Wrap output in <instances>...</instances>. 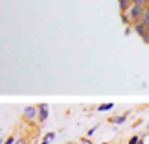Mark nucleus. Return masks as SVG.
<instances>
[{"mask_svg":"<svg viewBox=\"0 0 149 144\" xmlns=\"http://www.w3.org/2000/svg\"><path fill=\"white\" fill-rule=\"evenodd\" d=\"M4 142H6V140H4V139H0V144H4Z\"/></svg>","mask_w":149,"mask_h":144,"instance_id":"obj_20","label":"nucleus"},{"mask_svg":"<svg viewBox=\"0 0 149 144\" xmlns=\"http://www.w3.org/2000/svg\"><path fill=\"white\" fill-rule=\"evenodd\" d=\"M4 144H15V139H13V137H9V139H6Z\"/></svg>","mask_w":149,"mask_h":144,"instance_id":"obj_15","label":"nucleus"},{"mask_svg":"<svg viewBox=\"0 0 149 144\" xmlns=\"http://www.w3.org/2000/svg\"><path fill=\"white\" fill-rule=\"evenodd\" d=\"M22 117H24V120H28V122L39 118V105H28L24 109V113H22Z\"/></svg>","mask_w":149,"mask_h":144,"instance_id":"obj_2","label":"nucleus"},{"mask_svg":"<svg viewBox=\"0 0 149 144\" xmlns=\"http://www.w3.org/2000/svg\"><path fill=\"white\" fill-rule=\"evenodd\" d=\"M133 4H138L140 6V8H147V6H149V0H133Z\"/></svg>","mask_w":149,"mask_h":144,"instance_id":"obj_10","label":"nucleus"},{"mask_svg":"<svg viewBox=\"0 0 149 144\" xmlns=\"http://www.w3.org/2000/svg\"><path fill=\"white\" fill-rule=\"evenodd\" d=\"M77 144H81V142H77Z\"/></svg>","mask_w":149,"mask_h":144,"instance_id":"obj_23","label":"nucleus"},{"mask_svg":"<svg viewBox=\"0 0 149 144\" xmlns=\"http://www.w3.org/2000/svg\"><path fill=\"white\" fill-rule=\"evenodd\" d=\"M133 30L138 33L140 37H144V33L147 32V26H146V24H142V22H134V24H133Z\"/></svg>","mask_w":149,"mask_h":144,"instance_id":"obj_5","label":"nucleus"},{"mask_svg":"<svg viewBox=\"0 0 149 144\" xmlns=\"http://www.w3.org/2000/svg\"><path fill=\"white\" fill-rule=\"evenodd\" d=\"M131 6H133V0H118V8L122 13H127Z\"/></svg>","mask_w":149,"mask_h":144,"instance_id":"obj_4","label":"nucleus"},{"mask_svg":"<svg viewBox=\"0 0 149 144\" xmlns=\"http://www.w3.org/2000/svg\"><path fill=\"white\" fill-rule=\"evenodd\" d=\"M50 117V107H48V103H39V122H46Z\"/></svg>","mask_w":149,"mask_h":144,"instance_id":"obj_3","label":"nucleus"},{"mask_svg":"<svg viewBox=\"0 0 149 144\" xmlns=\"http://www.w3.org/2000/svg\"><path fill=\"white\" fill-rule=\"evenodd\" d=\"M41 144H50V140H46V139H44V140H42Z\"/></svg>","mask_w":149,"mask_h":144,"instance_id":"obj_18","label":"nucleus"},{"mask_svg":"<svg viewBox=\"0 0 149 144\" xmlns=\"http://www.w3.org/2000/svg\"><path fill=\"white\" fill-rule=\"evenodd\" d=\"M147 128H149V124H147Z\"/></svg>","mask_w":149,"mask_h":144,"instance_id":"obj_21","label":"nucleus"},{"mask_svg":"<svg viewBox=\"0 0 149 144\" xmlns=\"http://www.w3.org/2000/svg\"><path fill=\"white\" fill-rule=\"evenodd\" d=\"M103 144H107V142H103Z\"/></svg>","mask_w":149,"mask_h":144,"instance_id":"obj_22","label":"nucleus"},{"mask_svg":"<svg viewBox=\"0 0 149 144\" xmlns=\"http://www.w3.org/2000/svg\"><path fill=\"white\" fill-rule=\"evenodd\" d=\"M142 13H144V8H140L138 4H133L129 8V11H127V15H129V19H131V22H140V19H142Z\"/></svg>","mask_w":149,"mask_h":144,"instance_id":"obj_1","label":"nucleus"},{"mask_svg":"<svg viewBox=\"0 0 149 144\" xmlns=\"http://www.w3.org/2000/svg\"><path fill=\"white\" fill-rule=\"evenodd\" d=\"M140 22L142 24H146L147 28H149V6L144 9V13H142V19H140Z\"/></svg>","mask_w":149,"mask_h":144,"instance_id":"obj_7","label":"nucleus"},{"mask_svg":"<svg viewBox=\"0 0 149 144\" xmlns=\"http://www.w3.org/2000/svg\"><path fill=\"white\" fill-rule=\"evenodd\" d=\"M138 142H140V137H138V135H134V137H131V139H129L127 144H138Z\"/></svg>","mask_w":149,"mask_h":144,"instance_id":"obj_11","label":"nucleus"},{"mask_svg":"<svg viewBox=\"0 0 149 144\" xmlns=\"http://www.w3.org/2000/svg\"><path fill=\"white\" fill-rule=\"evenodd\" d=\"M55 137H57V135L54 133V131H50V133L46 135V140H55Z\"/></svg>","mask_w":149,"mask_h":144,"instance_id":"obj_13","label":"nucleus"},{"mask_svg":"<svg viewBox=\"0 0 149 144\" xmlns=\"http://www.w3.org/2000/svg\"><path fill=\"white\" fill-rule=\"evenodd\" d=\"M138 144H144V137H140V142Z\"/></svg>","mask_w":149,"mask_h":144,"instance_id":"obj_19","label":"nucleus"},{"mask_svg":"<svg viewBox=\"0 0 149 144\" xmlns=\"http://www.w3.org/2000/svg\"><path fill=\"white\" fill-rule=\"evenodd\" d=\"M15 144H26V142H24V139H17Z\"/></svg>","mask_w":149,"mask_h":144,"instance_id":"obj_17","label":"nucleus"},{"mask_svg":"<svg viewBox=\"0 0 149 144\" xmlns=\"http://www.w3.org/2000/svg\"><path fill=\"white\" fill-rule=\"evenodd\" d=\"M96 131H98V128H90V129L87 131V137H92V135L96 133Z\"/></svg>","mask_w":149,"mask_h":144,"instance_id":"obj_14","label":"nucleus"},{"mask_svg":"<svg viewBox=\"0 0 149 144\" xmlns=\"http://www.w3.org/2000/svg\"><path fill=\"white\" fill-rule=\"evenodd\" d=\"M125 120H127V114H120V117H114V118H111V122L120 126V124H123Z\"/></svg>","mask_w":149,"mask_h":144,"instance_id":"obj_8","label":"nucleus"},{"mask_svg":"<svg viewBox=\"0 0 149 144\" xmlns=\"http://www.w3.org/2000/svg\"><path fill=\"white\" fill-rule=\"evenodd\" d=\"M81 144H92V142H90V139L87 137V139H83V140H81Z\"/></svg>","mask_w":149,"mask_h":144,"instance_id":"obj_16","label":"nucleus"},{"mask_svg":"<svg viewBox=\"0 0 149 144\" xmlns=\"http://www.w3.org/2000/svg\"><path fill=\"white\" fill-rule=\"evenodd\" d=\"M111 109H114V103H112V102H109V103H101V105H98V111H100V113H107V111H111Z\"/></svg>","mask_w":149,"mask_h":144,"instance_id":"obj_6","label":"nucleus"},{"mask_svg":"<svg viewBox=\"0 0 149 144\" xmlns=\"http://www.w3.org/2000/svg\"><path fill=\"white\" fill-rule=\"evenodd\" d=\"M142 41H144L146 44H149V28H147V32L144 33V37H142Z\"/></svg>","mask_w":149,"mask_h":144,"instance_id":"obj_12","label":"nucleus"},{"mask_svg":"<svg viewBox=\"0 0 149 144\" xmlns=\"http://www.w3.org/2000/svg\"><path fill=\"white\" fill-rule=\"evenodd\" d=\"M120 19H122V22H123L125 26L133 24V22H131V19H129V15H127V13H122V15H120Z\"/></svg>","mask_w":149,"mask_h":144,"instance_id":"obj_9","label":"nucleus"}]
</instances>
